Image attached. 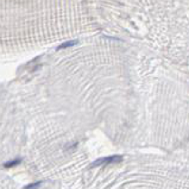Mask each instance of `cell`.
<instances>
[{"label": "cell", "instance_id": "7a4b0ae2", "mask_svg": "<svg viewBox=\"0 0 189 189\" xmlns=\"http://www.w3.org/2000/svg\"><path fill=\"white\" fill-rule=\"evenodd\" d=\"M75 44H77V40H69V42H66V43H63V44H61L60 47L57 48V50H61V49H66V48H69V47H73V45H75Z\"/></svg>", "mask_w": 189, "mask_h": 189}, {"label": "cell", "instance_id": "6da1fadb", "mask_svg": "<svg viewBox=\"0 0 189 189\" xmlns=\"http://www.w3.org/2000/svg\"><path fill=\"white\" fill-rule=\"evenodd\" d=\"M121 161V156H110V157H104L98 161H95L92 167H98V165H102V164H108V163H117Z\"/></svg>", "mask_w": 189, "mask_h": 189}, {"label": "cell", "instance_id": "3957f363", "mask_svg": "<svg viewBox=\"0 0 189 189\" xmlns=\"http://www.w3.org/2000/svg\"><path fill=\"white\" fill-rule=\"evenodd\" d=\"M19 162H20V159H14V161H11L10 163H6V164H5V167H6V168H11V167H13V165L18 164Z\"/></svg>", "mask_w": 189, "mask_h": 189}, {"label": "cell", "instance_id": "277c9868", "mask_svg": "<svg viewBox=\"0 0 189 189\" xmlns=\"http://www.w3.org/2000/svg\"><path fill=\"white\" fill-rule=\"evenodd\" d=\"M40 182H38V183H36V184H35V183H32V184H30V186H28L25 189H37L38 187H40Z\"/></svg>", "mask_w": 189, "mask_h": 189}]
</instances>
